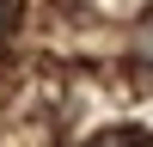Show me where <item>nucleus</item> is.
Returning <instances> with one entry per match:
<instances>
[{
	"instance_id": "1",
	"label": "nucleus",
	"mask_w": 153,
	"mask_h": 147,
	"mask_svg": "<svg viewBox=\"0 0 153 147\" xmlns=\"http://www.w3.org/2000/svg\"><path fill=\"white\" fill-rule=\"evenodd\" d=\"M0 31H6V0H0Z\"/></svg>"
},
{
	"instance_id": "2",
	"label": "nucleus",
	"mask_w": 153,
	"mask_h": 147,
	"mask_svg": "<svg viewBox=\"0 0 153 147\" xmlns=\"http://www.w3.org/2000/svg\"><path fill=\"white\" fill-rule=\"evenodd\" d=\"M141 49H147V55H153V31H147V43H141Z\"/></svg>"
}]
</instances>
